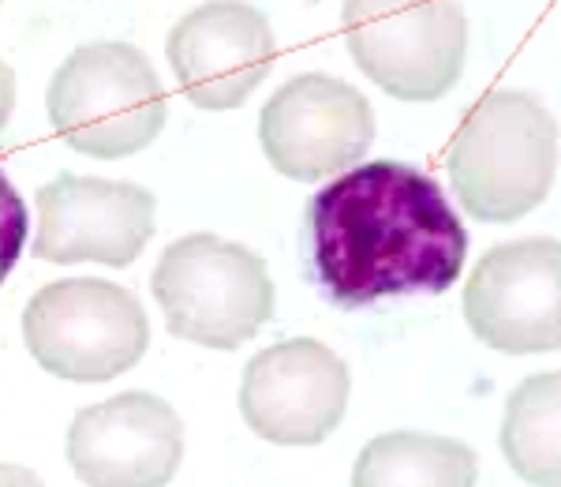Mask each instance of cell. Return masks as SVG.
I'll use <instances>...</instances> for the list:
<instances>
[{"label":"cell","instance_id":"cell-13","mask_svg":"<svg viewBox=\"0 0 561 487\" xmlns=\"http://www.w3.org/2000/svg\"><path fill=\"white\" fill-rule=\"evenodd\" d=\"M476 450L434 431H386L352 468V487H476Z\"/></svg>","mask_w":561,"mask_h":487},{"label":"cell","instance_id":"cell-12","mask_svg":"<svg viewBox=\"0 0 561 487\" xmlns=\"http://www.w3.org/2000/svg\"><path fill=\"white\" fill-rule=\"evenodd\" d=\"M169 65L198 110H237L259 90L277 57L270 20L243 0H206L169 34Z\"/></svg>","mask_w":561,"mask_h":487},{"label":"cell","instance_id":"cell-6","mask_svg":"<svg viewBox=\"0 0 561 487\" xmlns=\"http://www.w3.org/2000/svg\"><path fill=\"white\" fill-rule=\"evenodd\" d=\"M352 60L401 102H434L465 71L468 20L457 0H345Z\"/></svg>","mask_w":561,"mask_h":487},{"label":"cell","instance_id":"cell-1","mask_svg":"<svg viewBox=\"0 0 561 487\" xmlns=\"http://www.w3.org/2000/svg\"><path fill=\"white\" fill-rule=\"evenodd\" d=\"M304 240L311 278L345 312L389 296H442L468 256V229L438 180L389 158L325 184L307 203Z\"/></svg>","mask_w":561,"mask_h":487},{"label":"cell","instance_id":"cell-4","mask_svg":"<svg viewBox=\"0 0 561 487\" xmlns=\"http://www.w3.org/2000/svg\"><path fill=\"white\" fill-rule=\"evenodd\" d=\"M150 285L169 333L221 353L240 349L274 319L277 293L262 256L210 233L169 244Z\"/></svg>","mask_w":561,"mask_h":487},{"label":"cell","instance_id":"cell-15","mask_svg":"<svg viewBox=\"0 0 561 487\" xmlns=\"http://www.w3.org/2000/svg\"><path fill=\"white\" fill-rule=\"evenodd\" d=\"M26 237H31V214H26L23 195L15 192V184L0 169V285L20 263Z\"/></svg>","mask_w":561,"mask_h":487},{"label":"cell","instance_id":"cell-18","mask_svg":"<svg viewBox=\"0 0 561 487\" xmlns=\"http://www.w3.org/2000/svg\"><path fill=\"white\" fill-rule=\"evenodd\" d=\"M0 4H4V0H0Z\"/></svg>","mask_w":561,"mask_h":487},{"label":"cell","instance_id":"cell-11","mask_svg":"<svg viewBox=\"0 0 561 487\" xmlns=\"http://www.w3.org/2000/svg\"><path fill=\"white\" fill-rule=\"evenodd\" d=\"M184 462V423L158 394L128 390L79 409L68 465L87 487H165Z\"/></svg>","mask_w":561,"mask_h":487},{"label":"cell","instance_id":"cell-9","mask_svg":"<svg viewBox=\"0 0 561 487\" xmlns=\"http://www.w3.org/2000/svg\"><path fill=\"white\" fill-rule=\"evenodd\" d=\"M270 166L293 180H322L356 166L375 139V110L345 79L307 71L288 79L259 116Z\"/></svg>","mask_w":561,"mask_h":487},{"label":"cell","instance_id":"cell-14","mask_svg":"<svg viewBox=\"0 0 561 487\" xmlns=\"http://www.w3.org/2000/svg\"><path fill=\"white\" fill-rule=\"evenodd\" d=\"M502 454L531 487H561V372L524 378L505 401Z\"/></svg>","mask_w":561,"mask_h":487},{"label":"cell","instance_id":"cell-7","mask_svg":"<svg viewBox=\"0 0 561 487\" xmlns=\"http://www.w3.org/2000/svg\"><path fill=\"white\" fill-rule=\"evenodd\" d=\"M465 319L497 353L561 349V240L497 244L465 285Z\"/></svg>","mask_w":561,"mask_h":487},{"label":"cell","instance_id":"cell-3","mask_svg":"<svg viewBox=\"0 0 561 487\" xmlns=\"http://www.w3.org/2000/svg\"><path fill=\"white\" fill-rule=\"evenodd\" d=\"M45 110L71 150L116 161L158 139L169 102L147 53L128 42H90L53 71Z\"/></svg>","mask_w":561,"mask_h":487},{"label":"cell","instance_id":"cell-10","mask_svg":"<svg viewBox=\"0 0 561 487\" xmlns=\"http://www.w3.org/2000/svg\"><path fill=\"white\" fill-rule=\"evenodd\" d=\"M158 225V200L131 180L60 173L38 188V237L31 251L45 263L128 267Z\"/></svg>","mask_w":561,"mask_h":487},{"label":"cell","instance_id":"cell-2","mask_svg":"<svg viewBox=\"0 0 561 487\" xmlns=\"http://www.w3.org/2000/svg\"><path fill=\"white\" fill-rule=\"evenodd\" d=\"M558 169V124L528 90H494L454 135L449 180L479 222H517L547 200Z\"/></svg>","mask_w":561,"mask_h":487},{"label":"cell","instance_id":"cell-16","mask_svg":"<svg viewBox=\"0 0 561 487\" xmlns=\"http://www.w3.org/2000/svg\"><path fill=\"white\" fill-rule=\"evenodd\" d=\"M12 105H15V71H12L8 60H0V132L8 128Z\"/></svg>","mask_w":561,"mask_h":487},{"label":"cell","instance_id":"cell-5","mask_svg":"<svg viewBox=\"0 0 561 487\" xmlns=\"http://www.w3.org/2000/svg\"><path fill=\"white\" fill-rule=\"evenodd\" d=\"M23 341L42 372L68 383H108L150 349V319L135 293L105 278H65L23 308Z\"/></svg>","mask_w":561,"mask_h":487},{"label":"cell","instance_id":"cell-8","mask_svg":"<svg viewBox=\"0 0 561 487\" xmlns=\"http://www.w3.org/2000/svg\"><path fill=\"white\" fill-rule=\"evenodd\" d=\"M348 390L345 360L314 338H293L262 349L243 367L240 412L266 443L319 446L345 417Z\"/></svg>","mask_w":561,"mask_h":487},{"label":"cell","instance_id":"cell-17","mask_svg":"<svg viewBox=\"0 0 561 487\" xmlns=\"http://www.w3.org/2000/svg\"><path fill=\"white\" fill-rule=\"evenodd\" d=\"M0 487H45L38 473H31L26 465H8L0 462Z\"/></svg>","mask_w":561,"mask_h":487}]
</instances>
